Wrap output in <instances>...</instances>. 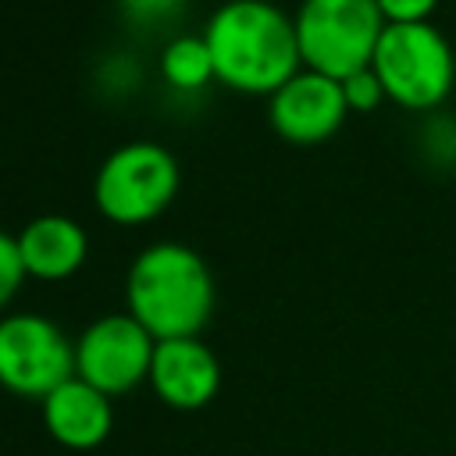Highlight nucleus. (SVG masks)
<instances>
[{
  "mask_svg": "<svg viewBox=\"0 0 456 456\" xmlns=\"http://www.w3.org/2000/svg\"><path fill=\"white\" fill-rule=\"evenodd\" d=\"M203 39L217 82L239 93L271 96L303 64L296 21L271 0H224L210 14Z\"/></svg>",
  "mask_w": 456,
  "mask_h": 456,
  "instance_id": "obj_1",
  "label": "nucleus"
},
{
  "mask_svg": "<svg viewBox=\"0 0 456 456\" xmlns=\"http://www.w3.org/2000/svg\"><path fill=\"white\" fill-rule=\"evenodd\" d=\"M25 278L28 274H25V264H21V253H18L14 235L0 232V310L14 299V292L21 289Z\"/></svg>",
  "mask_w": 456,
  "mask_h": 456,
  "instance_id": "obj_14",
  "label": "nucleus"
},
{
  "mask_svg": "<svg viewBox=\"0 0 456 456\" xmlns=\"http://www.w3.org/2000/svg\"><path fill=\"white\" fill-rule=\"evenodd\" d=\"M381 14L388 25L395 21H431V11L438 7V0H378Z\"/></svg>",
  "mask_w": 456,
  "mask_h": 456,
  "instance_id": "obj_16",
  "label": "nucleus"
},
{
  "mask_svg": "<svg viewBox=\"0 0 456 456\" xmlns=\"http://www.w3.org/2000/svg\"><path fill=\"white\" fill-rule=\"evenodd\" d=\"M178 192V160L167 146L132 139L110 150L93 178L96 210L114 224H146L171 207Z\"/></svg>",
  "mask_w": 456,
  "mask_h": 456,
  "instance_id": "obj_5",
  "label": "nucleus"
},
{
  "mask_svg": "<svg viewBox=\"0 0 456 456\" xmlns=\"http://www.w3.org/2000/svg\"><path fill=\"white\" fill-rule=\"evenodd\" d=\"M150 388L171 410H203L221 388V363L200 335L164 338L153 349Z\"/></svg>",
  "mask_w": 456,
  "mask_h": 456,
  "instance_id": "obj_9",
  "label": "nucleus"
},
{
  "mask_svg": "<svg viewBox=\"0 0 456 456\" xmlns=\"http://www.w3.org/2000/svg\"><path fill=\"white\" fill-rule=\"evenodd\" d=\"M370 68L381 78L385 96L410 110L442 103L456 82V53L445 32L431 21L385 25Z\"/></svg>",
  "mask_w": 456,
  "mask_h": 456,
  "instance_id": "obj_3",
  "label": "nucleus"
},
{
  "mask_svg": "<svg viewBox=\"0 0 456 456\" xmlns=\"http://www.w3.org/2000/svg\"><path fill=\"white\" fill-rule=\"evenodd\" d=\"M128 314L157 338H192L214 314L207 260L182 242H153L135 253L125 278Z\"/></svg>",
  "mask_w": 456,
  "mask_h": 456,
  "instance_id": "obj_2",
  "label": "nucleus"
},
{
  "mask_svg": "<svg viewBox=\"0 0 456 456\" xmlns=\"http://www.w3.org/2000/svg\"><path fill=\"white\" fill-rule=\"evenodd\" d=\"M43 428L46 435L75 452H89L96 445L107 442V435L114 431V406L110 395H103L100 388L86 385L82 378L64 381L61 388H53L43 403Z\"/></svg>",
  "mask_w": 456,
  "mask_h": 456,
  "instance_id": "obj_10",
  "label": "nucleus"
},
{
  "mask_svg": "<svg viewBox=\"0 0 456 456\" xmlns=\"http://www.w3.org/2000/svg\"><path fill=\"white\" fill-rule=\"evenodd\" d=\"M118 4L139 25H160V21L175 18L182 7V0H118Z\"/></svg>",
  "mask_w": 456,
  "mask_h": 456,
  "instance_id": "obj_15",
  "label": "nucleus"
},
{
  "mask_svg": "<svg viewBox=\"0 0 456 456\" xmlns=\"http://www.w3.org/2000/svg\"><path fill=\"white\" fill-rule=\"evenodd\" d=\"M75 378V342L43 314L0 317V388L21 399H46Z\"/></svg>",
  "mask_w": 456,
  "mask_h": 456,
  "instance_id": "obj_6",
  "label": "nucleus"
},
{
  "mask_svg": "<svg viewBox=\"0 0 456 456\" xmlns=\"http://www.w3.org/2000/svg\"><path fill=\"white\" fill-rule=\"evenodd\" d=\"M160 75L167 86L182 89V93H196L203 89L214 75V57L207 50L203 36H175L164 50H160Z\"/></svg>",
  "mask_w": 456,
  "mask_h": 456,
  "instance_id": "obj_12",
  "label": "nucleus"
},
{
  "mask_svg": "<svg viewBox=\"0 0 456 456\" xmlns=\"http://www.w3.org/2000/svg\"><path fill=\"white\" fill-rule=\"evenodd\" d=\"M292 21L303 68L338 82L370 68L378 39L388 25L378 0H303Z\"/></svg>",
  "mask_w": 456,
  "mask_h": 456,
  "instance_id": "obj_4",
  "label": "nucleus"
},
{
  "mask_svg": "<svg viewBox=\"0 0 456 456\" xmlns=\"http://www.w3.org/2000/svg\"><path fill=\"white\" fill-rule=\"evenodd\" d=\"M157 338L125 310L96 317L75 338V378L100 388L103 395H125L150 381Z\"/></svg>",
  "mask_w": 456,
  "mask_h": 456,
  "instance_id": "obj_7",
  "label": "nucleus"
},
{
  "mask_svg": "<svg viewBox=\"0 0 456 456\" xmlns=\"http://www.w3.org/2000/svg\"><path fill=\"white\" fill-rule=\"evenodd\" d=\"M349 114L342 82L310 68H299L281 89L267 96V118L271 128L296 146H314L324 142L342 128Z\"/></svg>",
  "mask_w": 456,
  "mask_h": 456,
  "instance_id": "obj_8",
  "label": "nucleus"
},
{
  "mask_svg": "<svg viewBox=\"0 0 456 456\" xmlns=\"http://www.w3.org/2000/svg\"><path fill=\"white\" fill-rule=\"evenodd\" d=\"M14 242H18L25 274L39 278V281H64V278H71L86 264V253H89L86 228L75 217H64V214L32 217L14 235Z\"/></svg>",
  "mask_w": 456,
  "mask_h": 456,
  "instance_id": "obj_11",
  "label": "nucleus"
},
{
  "mask_svg": "<svg viewBox=\"0 0 456 456\" xmlns=\"http://www.w3.org/2000/svg\"><path fill=\"white\" fill-rule=\"evenodd\" d=\"M342 93H346L349 110H360V114L381 107V100H385V86H381V78L374 75V68H360V71H353L349 78H342Z\"/></svg>",
  "mask_w": 456,
  "mask_h": 456,
  "instance_id": "obj_13",
  "label": "nucleus"
}]
</instances>
